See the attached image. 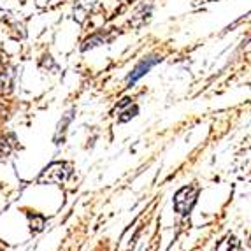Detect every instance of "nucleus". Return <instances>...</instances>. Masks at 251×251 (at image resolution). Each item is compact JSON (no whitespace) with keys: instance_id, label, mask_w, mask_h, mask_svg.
Here are the masks:
<instances>
[{"instance_id":"1","label":"nucleus","mask_w":251,"mask_h":251,"mask_svg":"<svg viewBox=\"0 0 251 251\" xmlns=\"http://www.w3.org/2000/svg\"><path fill=\"white\" fill-rule=\"evenodd\" d=\"M197 193H199L197 186H184V188H181L176 193V197H174V207H176L177 213L188 214L192 211L195 201H197Z\"/></svg>"},{"instance_id":"3","label":"nucleus","mask_w":251,"mask_h":251,"mask_svg":"<svg viewBox=\"0 0 251 251\" xmlns=\"http://www.w3.org/2000/svg\"><path fill=\"white\" fill-rule=\"evenodd\" d=\"M158 62H160V58H151V60H144V62H141L137 67L132 71V74L128 75V83H135L139 77H143V75L146 74L153 65H156Z\"/></svg>"},{"instance_id":"2","label":"nucleus","mask_w":251,"mask_h":251,"mask_svg":"<svg viewBox=\"0 0 251 251\" xmlns=\"http://www.w3.org/2000/svg\"><path fill=\"white\" fill-rule=\"evenodd\" d=\"M69 176L67 165L65 163H53L46 171L42 172L41 183H62Z\"/></svg>"}]
</instances>
